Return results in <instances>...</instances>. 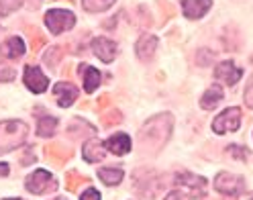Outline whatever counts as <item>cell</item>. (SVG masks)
Listing matches in <instances>:
<instances>
[{
	"mask_svg": "<svg viewBox=\"0 0 253 200\" xmlns=\"http://www.w3.org/2000/svg\"><path fill=\"white\" fill-rule=\"evenodd\" d=\"M176 184L178 188L184 190V194L192 196V198H200L204 196V192H207V180L200 178V176H194L190 172H184V174H178L176 176Z\"/></svg>",
	"mask_w": 253,
	"mask_h": 200,
	"instance_id": "obj_4",
	"label": "cell"
},
{
	"mask_svg": "<svg viewBox=\"0 0 253 200\" xmlns=\"http://www.w3.org/2000/svg\"><path fill=\"white\" fill-rule=\"evenodd\" d=\"M239 125H241V111L237 109V106H233V109L223 111L214 119L212 129L218 135H227L231 131H237V129H239Z\"/></svg>",
	"mask_w": 253,
	"mask_h": 200,
	"instance_id": "obj_5",
	"label": "cell"
},
{
	"mask_svg": "<svg viewBox=\"0 0 253 200\" xmlns=\"http://www.w3.org/2000/svg\"><path fill=\"white\" fill-rule=\"evenodd\" d=\"M61 47H53V49H49L45 53V64L47 66H51V68H55L57 64H59V57H61Z\"/></svg>",
	"mask_w": 253,
	"mask_h": 200,
	"instance_id": "obj_25",
	"label": "cell"
},
{
	"mask_svg": "<svg viewBox=\"0 0 253 200\" xmlns=\"http://www.w3.org/2000/svg\"><path fill=\"white\" fill-rule=\"evenodd\" d=\"M245 104H247V106H251V109H253V78L249 80L247 90H245Z\"/></svg>",
	"mask_w": 253,
	"mask_h": 200,
	"instance_id": "obj_29",
	"label": "cell"
},
{
	"mask_svg": "<svg viewBox=\"0 0 253 200\" xmlns=\"http://www.w3.org/2000/svg\"><path fill=\"white\" fill-rule=\"evenodd\" d=\"M113 2L115 0H82V6L88 12H102L113 6Z\"/></svg>",
	"mask_w": 253,
	"mask_h": 200,
	"instance_id": "obj_21",
	"label": "cell"
},
{
	"mask_svg": "<svg viewBox=\"0 0 253 200\" xmlns=\"http://www.w3.org/2000/svg\"><path fill=\"white\" fill-rule=\"evenodd\" d=\"M166 200H184V196H182L180 192H169V194L166 196Z\"/></svg>",
	"mask_w": 253,
	"mask_h": 200,
	"instance_id": "obj_33",
	"label": "cell"
},
{
	"mask_svg": "<svg viewBox=\"0 0 253 200\" xmlns=\"http://www.w3.org/2000/svg\"><path fill=\"white\" fill-rule=\"evenodd\" d=\"M80 74H82V78H84V90L88 92V94L98 88L102 76H100V72L96 68H92V66H80Z\"/></svg>",
	"mask_w": 253,
	"mask_h": 200,
	"instance_id": "obj_17",
	"label": "cell"
},
{
	"mask_svg": "<svg viewBox=\"0 0 253 200\" xmlns=\"http://www.w3.org/2000/svg\"><path fill=\"white\" fill-rule=\"evenodd\" d=\"M104 143L98 141V139H90L84 143V160L88 163H96V161H102L104 156H106V151H104Z\"/></svg>",
	"mask_w": 253,
	"mask_h": 200,
	"instance_id": "obj_13",
	"label": "cell"
},
{
	"mask_svg": "<svg viewBox=\"0 0 253 200\" xmlns=\"http://www.w3.org/2000/svg\"><path fill=\"white\" fill-rule=\"evenodd\" d=\"M21 2H25V6L31 8V10H35V8L41 6V0H21Z\"/></svg>",
	"mask_w": 253,
	"mask_h": 200,
	"instance_id": "obj_32",
	"label": "cell"
},
{
	"mask_svg": "<svg viewBox=\"0 0 253 200\" xmlns=\"http://www.w3.org/2000/svg\"><path fill=\"white\" fill-rule=\"evenodd\" d=\"M21 6V0H0V17H6Z\"/></svg>",
	"mask_w": 253,
	"mask_h": 200,
	"instance_id": "obj_24",
	"label": "cell"
},
{
	"mask_svg": "<svg viewBox=\"0 0 253 200\" xmlns=\"http://www.w3.org/2000/svg\"><path fill=\"white\" fill-rule=\"evenodd\" d=\"M82 182H88V180H86V178H82V176L78 174V172H72V174H68V188H70L72 192H74L78 186H80Z\"/></svg>",
	"mask_w": 253,
	"mask_h": 200,
	"instance_id": "obj_27",
	"label": "cell"
},
{
	"mask_svg": "<svg viewBox=\"0 0 253 200\" xmlns=\"http://www.w3.org/2000/svg\"><path fill=\"white\" fill-rule=\"evenodd\" d=\"M94 133V129L88 125L86 120H82V119H74L70 125H68V133H72L74 137H80V135H84V133Z\"/></svg>",
	"mask_w": 253,
	"mask_h": 200,
	"instance_id": "obj_22",
	"label": "cell"
},
{
	"mask_svg": "<svg viewBox=\"0 0 253 200\" xmlns=\"http://www.w3.org/2000/svg\"><path fill=\"white\" fill-rule=\"evenodd\" d=\"M6 200H21V198H6Z\"/></svg>",
	"mask_w": 253,
	"mask_h": 200,
	"instance_id": "obj_35",
	"label": "cell"
},
{
	"mask_svg": "<svg viewBox=\"0 0 253 200\" xmlns=\"http://www.w3.org/2000/svg\"><path fill=\"white\" fill-rule=\"evenodd\" d=\"M249 200H253V194H249Z\"/></svg>",
	"mask_w": 253,
	"mask_h": 200,
	"instance_id": "obj_36",
	"label": "cell"
},
{
	"mask_svg": "<svg viewBox=\"0 0 253 200\" xmlns=\"http://www.w3.org/2000/svg\"><path fill=\"white\" fill-rule=\"evenodd\" d=\"M0 53H2L4 57H10V59L25 55V43H23V39L21 37H10L8 41H4L2 45H0Z\"/></svg>",
	"mask_w": 253,
	"mask_h": 200,
	"instance_id": "obj_16",
	"label": "cell"
},
{
	"mask_svg": "<svg viewBox=\"0 0 253 200\" xmlns=\"http://www.w3.org/2000/svg\"><path fill=\"white\" fill-rule=\"evenodd\" d=\"M223 100V88L220 86H211L207 92L202 94V98H200V106L202 109H207V111H211V109H214V106Z\"/></svg>",
	"mask_w": 253,
	"mask_h": 200,
	"instance_id": "obj_18",
	"label": "cell"
},
{
	"mask_svg": "<svg viewBox=\"0 0 253 200\" xmlns=\"http://www.w3.org/2000/svg\"><path fill=\"white\" fill-rule=\"evenodd\" d=\"M29 127L21 120H4L0 122V153L12 151L25 143Z\"/></svg>",
	"mask_w": 253,
	"mask_h": 200,
	"instance_id": "obj_1",
	"label": "cell"
},
{
	"mask_svg": "<svg viewBox=\"0 0 253 200\" xmlns=\"http://www.w3.org/2000/svg\"><path fill=\"white\" fill-rule=\"evenodd\" d=\"M47 156H49L51 160H55L57 163H63L70 156H72V149H66V147H53L49 145L47 147Z\"/></svg>",
	"mask_w": 253,
	"mask_h": 200,
	"instance_id": "obj_23",
	"label": "cell"
},
{
	"mask_svg": "<svg viewBox=\"0 0 253 200\" xmlns=\"http://www.w3.org/2000/svg\"><path fill=\"white\" fill-rule=\"evenodd\" d=\"M169 131H171V117L169 115H157V117H153L151 120L145 122L143 139L162 147L169 139Z\"/></svg>",
	"mask_w": 253,
	"mask_h": 200,
	"instance_id": "obj_2",
	"label": "cell"
},
{
	"mask_svg": "<svg viewBox=\"0 0 253 200\" xmlns=\"http://www.w3.org/2000/svg\"><path fill=\"white\" fill-rule=\"evenodd\" d=\"M14 76H17V74H14V70L10 66L0 64V82H12Z\"/></svg>",
	"mask_w": 253,
	"mask_h": 200,
	"instance_id": "obj_26",
	"label": "cell"
},
{
	"mask_svg": "<svg viewBox=\"0 0 253 200\" xmlns=\"http://www.w3.org/2000/svg\"><path fill=\"white\" fill-rule=\"evenodd\" d=\"M80 200H100V194H98V190L88 188V190L82 194V198H80Z\"/></svg>",
	"mask_w": 253,
	"mask_h": 200,
	"instance_id": "obj_30",
	"label": "cell"
},
{
	"mask_svg": "<svg viewBox=\"0 0 253 200\" xmlns=\"http://www.w3.org/2000/svg\"><path fill=\"white\" fill-rule=\"evenodd\" d=\"M229 149V156H233V158H245V151H243V147H237V145H231V147H227Z\"/></svg>",
	"mask_w": 253,
	"mask_h": 200,
	"instance_id": "obj_31",
	"label": "cell"
},
{
	"mask_svg": "<svg viewBox=\"0 0 253 200\" xmlns=\"http://www.w3.org/2000/svg\"><path fill=\"white\" fill-rule=\"evenodd\" d=\"M57 200H61V198H57Z\"/></svg>",
	"mask_w": 253,
	"mask_h": 200,
	"instance_id": "obj_37",
	"label": "cell"
},
{
	"mask_svg": "<svg viewBox=\"0 0 253 200\" xmlns=\"http://www.w3.org/2000/svg\"><path fill=\"white\" fill-rule=\"evenodd\" d=\"M104 145H106V149L113 151L115 156H125V153H129V149H131V137L126 133H119V135L110 137Z\"/></svg>",
	"mask_w": 253,
	"mask_h": 200,
	"instance_id": "obj_14",
	"label": "cell"
},
{
	"mask_svg": "<svg viewBox=\"0 0 253 200\" xmlns=\"http://www.w3.org/2000/svg\"><path fill=\"white\" fill-rule=\"evenodd\" d=\"M0 176H8V163H0Z\"/></svg>",
	"mask_w": 253,
	"mask_h": 200,
	"instance_id": "obj_34",
	"label": "cell"
},
{
	"mask_svg": "<svg viewBox=\"0 0 253 200\" xmlns=\"http://www.w3.org/2000/svg\"><path fill=\"white\" fill-rule=\"evenodd\" d=\"M25 84L31 92H35V94H41V92L47 90V86H49V80H47V76L35 68V66H27L25 68Z\"/></svg>",
	"mask_w": 253,
	"mask_h": 200,
	"instance_id": "obj_9",
	"label": "cell"
},
{
	"mask_svg": "<svg viewBox=\"0 0 253 200\" xmlns=\"http://www.w3.org/2000/svg\"><path fill=\"white\" fill-rule=\"evenodd\" d=\"M57 127V117H41L37 120V133L41 137H51Z\"/></svg>",
	"mask_w": 253,
	"mask_h": 200,
	"instance_id": "obj_20",
	"label": "cell"
},
{
	"mask_svg": "<svg viewBox=\"0 0 253 200\" xmlns=\"http://www.w3.org/2000/svg\"><path fill=\"white\" fill-rule=\"evenodd\" d=\"M241 76H243L241 68H237L233 61H223V64H218L216 70H214V78L218 82L227 84V86H235L241 80Z\"/></svg>",
	"mask_w": 253,
	"mask_h": 200,
	"instance_id": "obj_10",
	"label": "cell"
},
{
	"mask_svg": "<svg viewBox=\"0 0 253 200\" xmlns=\"http://www.w3.org/2000/svg\"><path fill=\"white\" fill-rule=\"evenodd\" d=\"M53 94H55L57 104L61 109H68L70 104H74L78 100V88L74 84H68V82H59L53 86Z\"/></svg>",
	"mask_w": 253,
	"mask_h": 200,
	"instance_id": "obj_11",
	"label": "cell"
},
{
	"mask_svg": "<svg viewBox=\"0 0 253 200\" xmlns=\"http://www.w3.org/2000/svg\"><path fill=\"white\" fill-rule=\"evenodd\" d=\"M45 25L53 35H59V33H63V31H70L76 25V17L70 10L53 8V10H49L45 14Z\"/></svg>",
	"mask_w": 253,
	"mask_h": 200,
	"instance_id": "obj_3",
	"label": "cell"
},
{
	"mask_svg": "<svg viewBox=\"0 0 253 200\" xmlns=\"http://www.w3.org/2000/svg\"><path fill=\"white\" fill-rule=\"evenodd\" d=\"M102 122H104L106 127L115 125V122H121V113H119V111H108V113L102 117Z\"/></svg>",
	"mask_w": 253,
	"mask_h": 200,
	"instance_id": "obj_28",
	"label": "cell"
},
{
	"mask_svg": "<svg viewBox=\"0 0 253 200\" xmlns=\"http://www.w3.org/2000/svg\"><path fill=\"white\" fill-rule=\"evenodd\" d=\"M123 176L125 174H123L121 167H100L98 170V178L104 184H108V186H117V184H121Z\"/></svg>",
	"mask_w": 253,
	"mask_h": 200,
	"instance_id": "obj_19",
	"label": "cell"
},
{
	"mask_svg": "<svg viewBox=\"0 0 253 200\" xmlns=\"http://www.w3.org/2000/svg\"><path fill=\"white\" fill-rule=\"evenodd\" d=\"M155 47H157V39H155L153 35H143V37H141V39L137 41V45H135L137 57H139V59H143V61L151 59V55H153Z\"/></svg>",
	"mask_w": 253,
	"mask_h": 200,
	"instance_id": "obj_15",
	"label": "cell"
},
{
	"mask_svg": "<svg viewBox=\"0 0 253 200\" xmlns=\"http://www.w3.org/2000/svg\"><path fill=\"white\" fill-rule=\"evenodd\" d=\"M92 51L98 59H102L104 64H110V61L117 57L119 47L115 41H110L106 37H96V39H92Z\"/></svg>",
	"mask_w": 253,
	"mask_h": 200,
	"instance_id": "obj_8",
	"label": "cell"
},
{
	"mask_svg": "<svg viewBox=\"0 0 253 200\" xmlns=\"http://www.w3.org/2000/svg\"><path fill=\"white\" fill-rule=\"evenodd\" d=\"M214 188L225 196H239L245 188V184L239 176H233L229 172H220L214 180Z\"/></svg>",
	"mask_w": 253,
	"mask_h": 200,
	"instance_id": "obj_7",
	"label": "cell"
},
{
	"mask_svg": "<svg viewBox=\"0 0 253 200\" xmlns=\"http://www.w3.org/2000/svg\"><path fill=\"white\" fill-rule=\"evenodd\" d=\"M25 184H27V190L33 192V194H45V192H51V190L57 188L53 176H51L49 172H45V170L33 172V174L27 178Z\"/></svg>",
	"mask_w": 253,
	"mask_h": 200,
	"instance_id": "obj_6",
	"label": "cell"
},
{
	"mask_svg": "<svg viewBox=\"0 0 253 200\" xmlns=\"http://www.w3.org/2000/svg\"><path fill=\"white\" fill-rule=\"evenodd\" d=\"M211 8V0H182V10L188 19H200Z\"/></svg>",
	"mask_w": 253,
	"mask_h": 200,
	"instance_id": "obj_12",
	"label": "cell"
}]
</instances>
